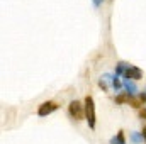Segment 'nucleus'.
<instances>
[{
  "mask_svg": "<svg viewBox=\"0 0 146 144\" xmlns=\"http://www.w3.org/2000/svg\"><path fill=\"white\" fill-rule=\"evenodd\" d=\"M141 134H143V139L146 141V126H145V129H143V132H141Z\"/></svg>",
  "mask_w": 146,
  "mask_h": 144,
  "instance_id": "ddd939ff",
  "label": "nucleus"
},
{
  "mask_svg": "<svg viewBox=\"0 0 146 144\" xmlns=\"http://www.w3.org/2000/svg\"><path fill=\"white\" fill-rule=\"evenodd\" d=\"M139 117H141V119H146V108H143V110L139 112Z\"/></svg>",
  "mask_w": 146,
  "mask_h": 144,
  "instance_id": "9b49d317",
  "label": "nucleus"
},
{
  "mask_svg": "<svg viewBox=\"0 0 146 144\" xmlns=\"http://www.w3.org/2000/svg\"><path fill=\"white\" fill-rule=\"evenodd\" d=\"M85 119L88 122V127L94 129L95 127V104L90 95L85 97Z\"/></svg>",
  "mask_w": 146,
  "mask_h": 144,
  "instance_id": "f257e3e1",
  "label": "nucleus"
},
{
  "mask_svg": "<svg viewBox=\"0 0 146 144\" xmlns=\"http://www.w3.org/2000/svg\"><path fill=\"white\" fill-rule=\"evenodd\" d=\"M92 2H94V5H95V7H99V5L102 3V0H92Z\"/></svg>",
  "mask_w": 146,
  "mask_h": 144,
  "instance_id": "f8f14e48",
  "label": "nucleus"
},
{
  "mask_svg": "<svg viewBox=\"0 0 146 144\" xmlns=\"http://www.w3.org/2000/svg\"><path fill=\"white\" fill-rule=\"evenodd\" d=\"M68 112H70V115H72L73 119H76V120H80V119L85 117V108H82V104H80L78 100L70 102V105H68Z\"/></svg>",
  "mask_w": 146,
  "mask_h": 144,
  "instance_id": "f03ea898",
  "label": "nucleus"
},
{
  "mask_svg": "<svg viewBox=\"0 0 146 144\" xmlns=\"http://www.w3.org/2000/svg\"><path fill=\"white\" fill-rule=\"evenodd\" d=\"M122 85H124V88H126V93H129V95H136V92H138V87H136L133 81L126 80Z\"/></svg>",
  "mask_w": 146,
  "mask_h": 144,
  "instance_id": "423d86ee",
  "label": "nucleus"
},
{
  "mask_svg": "<svg viewBox=\"0 0 146 144\" xmlns=\"http://www.w3.org/2000/svg\"><path fill=\"white\" fill-rule=\"evenodd\" d=\"M145 93H146V90H145Z\"/></svg>",
  "mask_w": 146,
  "mask_h": 144,
  "instance_id": "4468645a",
  "label": "nucleus"
},
{
  "mask_svg": "<svg viewBox=\"0 0 146 144\" xmlns=\"http://www.w3.org/2000/svg\"><path fill=\"white\" fill-rule=\"evenodd\" d=\"M122 87V83H121V80L117 78V75H112V88L114 90H119Z\"/></svg>",
  "mask_w": 146,
  "mask_h": 144,
  "instance_id": "1a4fd4ad",
  "label": "nucleus"
},
{
  "mask_svg": "<svg viewBox=\"0 0 146 144\" xmlns=\"http://www.w3.org/2000/svg\"><path fill=\"white\" fill-rule=\"evenodd\" d=\"M124 76L127 78V80H139L141 76H143V71L138 68V66H127V70H126V73H124Z\"/></svg>",
  "mask_w": 146,
  "mask_h": 144,
  "instance_id": "20e7f679",
  "label": "nucleus"
},
{
  "mask_svg": "<svg viewBox=\"0 0 146 144\" xmlns=\"http://www.w3.org/2000/svg\"><path fill=\"white\" fill-rule=\"evenodd\" d=\"M56 108H58V104H56V102H51V100H48V102H42V104L39 105V108H37V115H41V117H46V115L53 114Z\"/></svg>",
  "mask_w": 146,
  "mask_h": 144,
  "instance_id": "7ed1b4c3",
  "label": "nucleus"
},
{
  "mask_svg": "<svg viewBox=\"0 0 146 144\" xmlns=\"http://www.w3.org/2000/svg\"><path fill=\"white\" fill-rule=\"evenodd\" d=\"M131 139H133L134 143H139V141L143 139V134H139V132H133V134H131Z\"/></svg>",
  "mask_w": 146,
  "mask_h": 144,
  "instance_id": "9d476101",
  "label": "nucleus"
},
{
  "mask_svg": "<svg viewBox=\"0 0 146 144\" xmlns=\"http://www.w3.org/2000/svg\"><path fill=\"white\" fill-rule=\"evenodd\" d=\"M99 85H100V88H102V90H107V88H109V85H112V75H104V76H100Z\"/></svg>",
  "mask_w": 146,
  "mask_h": 144,
  "instance_id": "39448f33",
  "label": "nucleus"
},
{
  "mask_svg": "<svg viewBox=\"0 0 146 144\" xmlns=\"http://www.w3.org/2000/svg\"><path fill=\"white\" fill-rule=\"evenodd\" d=\"M110 144H126V137H124V131H119L112 139H110Z\"/></svg>",
  "mask_w": 146,
  "mask_h": 144,
  "instance_id": "0eeeda50",
  "label": "nucleus"
},
{
  "mask_svg": "<svg viewBox=\"0 0 146 144\" xmlns=\"http://www.w3.org/2000/svg\"><path fill=\"white\" fill-rule=\"evenodd\" d=\"M127 66H129L127 63H119V65L115 66V75H117V76H119V75H124L126 70H127Z\"/></svg>",
  "mask_w": 146,
  "mask_h": 144,
  "instance_id": "6e6552de",
  "label": "nucleus"
}]
</instances>
